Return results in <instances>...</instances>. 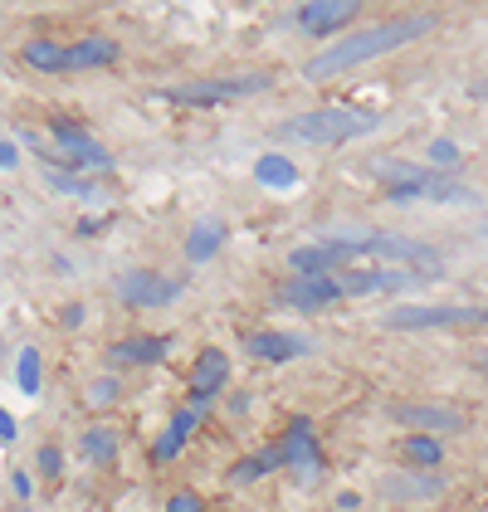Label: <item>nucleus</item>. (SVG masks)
<instances>
[{
    "label": "nucleus",
    "instance_id": "obj_9",
    "mask_svg": "<svg viewBox=\"0 0 488 512\" xmlns=\"http://www.w3.org/2000/svg\"><path fill=\"white\" fill-rule=\"evenodd\" d=\"M230 386V356L220 352V347H205L201 356H196V366H191V410H201V415H210V405H215V395Z\"/></svg>",
    "mask_w": 488,
    "mask_h": 512
},
{
    "label": "nucleus",
    "instance_id": "obj_7",
    "mask_svg": "<svg viewBox=\"0 0 488 512\" xmlns=\"http://www.w3.org/2000/svg\"><path fill=\"white\" fill-rule=\"evenodd\" d=\"M357 15H362L357 0H308V5L293 10V25H298L308 40H327V35H337L342 25H352Z\"/></svg>",
    "mask_w": 488,
    "mask_h": 512
},
{
    "label": "nucleus",
    "instance_id": "obj_26",
    "mask_svg": "<svg viewBox=\"0 0 488 512\" xmlns=\"http://www.w3.org/2000/svg\"><path fill=\"white\" fill-rule=\"evenodd\" d=\"M35 469H40V478H59L64 473V454L54 444H44L40 454H35Z\"/></svg>",
    "mask_w": 488,
    "mask_h": 512
},
{
    "label": "nucleus",
    "instance_id": "obj_35",
    "mask_svg": "<svg viewBox=\"0 0 488 512\" xmlns=\"http://www.w3.org/2000/svg\"><path fill=\"white\" fill-rule=\"evenodd\" d=\"M337 508H342V512H357V508H362V498H357V493H342V498H337Z\"/></svg>",
    "mask_w": 488,
    "mask_h": 512
},
{
    "label": "nucleus",
    "instance_id": "obj_3",
    "mask_svg": "<svg viewBox=\"0 0 488 512\" xmlns=\"http://www.w3.org/2000/svg\"><path fill=\"white\" fill-rule=\"evenodd\" d=\"M371 171L386 186L391 200H474V191H464L459 181H449L440 171H420V166H406V161H371Z\"/></svg>",
    "mask_w": 488,
    "mask_h": 512
},
{
    "label": "nucleus",
    "instance_id": "obj_23",
    "mask_svg": "<svg viewBox=\"0 0 488 512\" xmlns=\"http://www.w3.org/2000/svg\"><path fill=\"white\" fill-rule=\"evenodd\" d=\"M44 186H49V191H59V196H74V200L98 196V186H93L88 176L69 171V166H54V161H44Z\"/></svg>",
    "mask_w": 488,
    "mask_h": 512
},
{
    "label": "nucleus",
    "instance_id": "obj_28",
    "mask_svg": "<svg viewBox=\"0 0 488 512\" xmlns=\"http://www.w3.org/2000/svg\"><path fill=\"white\" fill-rule=\"evenodd\" d=\"M88 400H93V405H113V400H118V381H113V376L93 381V386H88Z\"/></svg>",
    "mask_w": 488,
    "mask_h": 512
},
{
    "label": "nucleus",
    "instance_id": "obj_17",
    "mask_svg": "<svg viewBox=\"0 0 488 512\" xmlns=\"http://www.w3.org/2000/svg\"><path fill=\"white\" fill-rule=\"evenodd\" d=\"M171 352V337H157V332H132L113 347V361L118 366H157Z\"/></svg>",
    "mask_w": 488,
    "mask_h": 512
},
{
    "label": "nucleus",
    "instance_id": "obj_37",
    "mask_svg": "<svg viewBox=\"0 0 488 512\" xmlns=\"http://www.w3.org/2000/svg\"><path fill=\"white\" fill-rule=\"evenodd\" d=\"M479 366H484V371H488V352H479Z\"/></svg>",
    "mask_w": 488,
    "mask_h": 512
},
{
    "label": "nucleus",
    "instance_id": "obj_5",
    "mask_svg": "<svg viewBox=\"0 0 488 512\" xmlns=\"http://www.w3.org/2000/svg\"><path fill=\"white\" fill-rule=\"evenodd\" d=\"M49 137H54V152H44V161H54V166H69V171H113V157H108V147L93 137V132H83L74 122H54L49 127Z\"/></svg>",
    "mask_w": 488,
    "mask_h": 512
},
{
    "label": "nucleus",
    "instance_id": "obj_12",
    "mask_svg": "<svg viewBox=\"0 0 488 512\" xmlns=\"http://www.w3.org/2000/svg\"><path fill=\"white\" fill-rule=\"evenodd\" d=\"M391 420L410 425L415 434H435V430H464V410L454 405H430V400H410V405H391Z\"/></svg>",
    "mask_w": 488,
    "mask_h": 512
},
{
    "label": "nucleus",
    "instance_id": "obj_15",
    "mask_svg": "<svg viewBox=\"0 0 488 512\" xmlns=\"http://www.w3.org/2000/svg\"><path fill=\"white\" fill-rule=\"evenodd\" d=\"M244 352L254 356V361H274V366H284V361H298V356L308 352V337L259 327V332H249V337H244Z\"/></svg>",
    "mask_w": 488,
    "mask_h": 512
},
{
    "label": "nucleus",
    "instance_id": "obj_11",
    "mask_svg": "<svg viewBox=\"0 0 488 512\" xmlns=\"http://www.w3.org/2000/svg\"><path fill=\"white\" fill-rule=\"evenodd\" d=\"M279 303L293 308V313H323L332 303H342V288H337V278H288L284 288H279Z\"/></svg>",
    "mask_w": 488,
    "mask_h": 512
},
{
    "label": "nucleus",
    "instance_id": "obj_14",
    "mask_svg": "<svg viewBox=\"0 0 488 512\" xmlns=\"http://www.w3.org/2000/svg\"><path fill=\"white\" fill-rule=\"evenodd\" d=\"M118 40L108 35H83V40L64 44V74H98L108 64H118Z\"/></svg>",
    "mask_w": 488,
    "mask_h": 512
},
{
    "label": "nucleus",
    "instance_id": "obj_13",
    "mask_svg": "<svg viewBox=\"0 0 488 512\" xmlns=\"http://www.w3.org/2000/svg\"><path fill=\"white\" fill-rule=\"evenodd\" d=\"M406 259V264H440V254L420 239H401V235H357V259Z\"/></svg>",
    "mask_w": 488,
    "mask_h": 512
},
{
    "label": "nucleus",
    "instance_id": "obj_34",
    "mask_svg": "<svg viewBox=\"0 0 488 512\" xmlns=\"http://www.w3.org/2000/svg\"><path fill=\"white\" fill-rule=\"evenodd\" d=\"M83 322V308L79 303H69V308H64V327H79Z\"/></svg>",
    "mask_w": 488,
    "mask_h": 512
},
{
    "label": "nucleus",
    "instance_id": "obj_16",
    "mask_svg": "<svg viewBox=\"0 0 488 512\" xmlns=\"http://www.w3.org/2000/svg\"><path fill=\"white\" fill-rule=\"evenodd\" d=\"M201 420H205L201 410H191V405H181V410L171 415V425H166V430H162V439L152 444V464H171V459H176V454L186 449V439L196 434V425H201Z\"/></svg>",
    "mask_w": 488,
    "mask_h": 512
},
{
    "label": "nucleus",
    "instance_id": "obj_10",
    "mask_svg": "<svg viewBox=\"0 0 488 512\" xmlns=\"http://www.w3.org/2000/svg\"><path fill=\"white\" fill-rule=\"evenodd\" d=\"M279 454H284V464L298 478H318L323 473V449H318V434H313V425L298 415L293 425H288V434L279 439Z\"/></svg>",
    "mask_w": 488,
    "mask_h": 512
},
{
    "label": "nucleus",
    "instance_id": "obj_32",
    "mask_svg": "<svg viewBox=\"0 0 488 512\" xmlns=\"http://www.w3.org/2000/svg\"><path fill=\"white\" fill-rule=\"evenodd\" d=\"M15 493L30 498V493H35V478H30V473H15Z\"/></svg>",
    "mask_w": 488,
    "mask_h": 512
},
{
    "label": "nucleus",
    "instance_id": "obj_29",
    "mask_svg": "<svg viewBox=\"0 0 488 512\" xmlns=\"http://www.w3.org/2000/svg\"><path fill=\"white\" fill-rule=\"evenodd\" d=\"M166 512H205L201 498L191 493V488H181V493H171V503H166Z\"/></svg>",
    "mask_w": 488,
    "mask_h": 512
},
{
    "label": "nucleus",
    "instance_id": "obj_27",
    "mask_svg": "<svg viewBox=\"0 0 488 512\" xmlns=\"http://www.w3.org/2000/svg\"><path fill=\"white\" fill-rule=\"evenodd\" d=\"M430 161H435V166H459V147H454L449 137H435V142H430Z\"/></svg>",
    "mask_w": 488,
    "mask_h": 512
},
{
    "label": "nucleus",
    "instance_id": "obj_21",
    "mask_svg": "<svg viewBox=\"0 0 488 512\" xmlns=\"http://www.w3.org/2000/svg\"><path fill=\"white\" fill-rule=\"evenodd\" d=\"M284 469V454H279V444H269V449H259V454H244L240 464L230 469V483L235 488H244V483H259L264 473Z\"/></svg>",
    "mask_w": 488,
    "mask_h": 512
},
{
    "label": "nucleus",
    "instance_id": "obj_36",
    "mask_svg": "<svg viewBox=\"0 0 488 512\" xmlns=\"http://www.w3.org/2000/svg\"><path fill=\"white\" fill-rule=\"evenodd\" d=\"M0 439H15V420H10V410H0Z\"/></svg>",
    "mask_w": 488,
    "mask_h": 512
},
{
    "label": "nucleus",
    "instance_id": "obj_38",
    "mask_svg": "<svg viewBox=\"0 0 488 512\" xmlns=\"http://www.w3.org/2000/svg\"><path fill=\"white\" fill-rule=\"evenodd\" d=\"M484 327H488V308H484Z\"/></svg>",
    "mask_w": 488,
    "mask_h": 512
},
{
    "label": "nucleus",
    "instance_id": "obj_24",
    "mask_svg": "<svg viewBox=\"0 0 488 512\" xmlns=\"http://www.w3.org/2000/svg\"><path fill=\"white\" fill-rule=\"evenodd\" d=\"M401 459L410 469H435V464H445V449H440L435 434H406L401 439Z\"/></svg>",
    "mask_w": 488,
    "mask_h": 512
},
{
    "label": "nucleus",
    "instance_id": "obj_2",
    "mask_svg": "<svg viewBox=\"0 0 488 512\" xmlns=\"http://www.w3.org/2000/svg\"><path fill=\"white\" fill-rule=\"evenodd\" d=\"M381 127V113L371 108H313V113H298L274 127L279 142H313V147H342V142H357L366 132Z\"/></svg>",
    "mask_w": 488,
    "mask_h": 512
},
{
    "label": "nucleus",
    "instance_id": "obj_33",
    "mask_svg": "<svg viewBox=\"0 0 488 512\" xmlns=\"http://www.w3.org/2000/svg\"><path fill=\"white\" fill-rule=\"evenodd\" d=\"M79 235H83V239L103 235V220H93V215H88V220H79Z\"/></svg>",
    "mask_w": 488,
    "mask_h": 512
},
{
    "label": "nucleus",
    "instance_id": "obj_8",
    "mask_svg": "<svg viewBox=\"0 0 488 512\" xmlns=\"http://www.w3.org/2000/svg\"><path fill=\"white\" fill-rule=\"evenodd\" d=\"M176 293H181V283L162 278L157 269H127L118 278V298L127 308H166V303H176Z\"/></svg>",
    "mask_w": 488,
    "mask_h": 512
},
{
    "label": "nucleus",
    "instance_id": "obj_6",
    "mask_svg": "<svg viewBox=\"0 0 488 512\" xmlns=\"http://www.w3.org/2000/svg\"><path fill=\"white\" fill-rule=\"evenodd\" d=\"M484 322V308L469 303H420V308H396L386 317L391 332H430V327H474Z\"/></svg>",
    "mask_w": 488,
    "mask_h": 512
},
{
    "label": "nucleus",
    "instance_id": "obj_19",
    "mask_svg": "<svg viewBox=\"0 0 488 512\" xmlns=\"http://www.w3.org/2000/svg\"><path fill=\"white\" fill-rule=\"evenodd\" d=\"M254 181L264 191H288V186H298V166L284 152H264V157L254 161Z\"/></svg>",
    "mask_w": 488,
    "mask_h": 512
},
{
    "label": "nucleus",
    "instance_id": "obj_30",
    "mask_svg": "<svg viewBox=\"0 0 488 512\" xmlns=\"http://www.w3.org/2000/svg\"><path fill=\"white\" fill-rule=\"evenodd\" d=\"M386 493H440V478H425V483H386Z\"/></svg>",
    "mask_w": 488,
    "mask_h": 512
},
{
    "label": "nucleus",
    "instance_id": "obj_22",
    "mask_svg": "<svg viewBox=\"0 0 488 512\" xmlns=\"http://www.w3.org/2000/svg\"><path fill=\"white\" fill-rule=\"evenodd\" d=\"M220 244H225V225L220 220L191 225V235H186V264H205L210 254H220Z\"/></svg>",
    "mask_w": 488,
    "mask_h": 512
},
{
    "label": "nucleus",
    "instance_id": "obj_31",
    "mask_svg": "<svg viewBox=\"0 0 488 512\" xmlns=\"http://www.w3.org/2000/svg\"><path fill=\"white\" fill-rule=\"evenodd\" d=\"M20 166V152H15V142L10 137H0V171H15Z\"/></svg>",
    "mask_w": 488,
    "mask_h": 512
},
{
    "label": "nucleus",
    "instance_id": "obj_18",
    "mask_svg": "<svg viewBox=\"0 0 488 512\" xmlns=\"http://www.w3.org/2000/svg\"><path fill=\"white\" fill-rule=\"evenodd\" d=\"M79 449H83V459H88V464L113 469V464H118V454H122V439L108 430V425H93V430H83Z\"/></svg>",
    "mask_w": 488,
    "mask_h": 512
},
{
    "label": "nucleus",
    "instance_id": "obj_20",
    "mask_svg": "<svg viewBox=\"0 0 488 512\" xmlns=\"http://www.w3.org/2000/svg\"><path fill=\"white\" fill-rule=\"evenodd\" d=\"M20 59H25V64H30L35 74H64V44L49 40V35H35V40H25Z\"/></svg>",
    "mask_w": 488,
    "mask_h": 512
},
{
    "label": "nucleus",
    "instance_id": "obj_4",
    "mask_svg": "<svg viewBox=\"0 0 488 512\" xmlns=\"http://www.w3.org/2000/svg\"><path fill=\"white\" fill-rule=\"evenodd\" d=\"M269 83H274L269 74H230V79L176 83V88H162V98L176 103V108H205V103H235V98H249V93H264Z\"/></svg>",
    "mask_w": 488,
    "mask_h": 512
},
{
    "label": "nucleus",
    "instance_id": "obj_1",
    "mask_svg": "<svg viewBox=\"0 0 488 512\" xmlns=\"http://www.w3.org/2000/svg\"><path fill=\"white\" fill-rule=\"evenodd\" d=\"M430 25H435L430 15H406V20L371 25L362 35H342V40H332L327 49H318V54L303 64V79H313V83L337 79V74H347V69H357V64H371V59H381V54H391V49H406L410 40L430 35Z\"/></svg>",
    "mask_w": 488,
    "mask_h": 512
},
{
    "label": "nucleus",
    "instance_id": "obj_25",
    "mask_svg": "<svg viewBox=\"0 0 488 512\" xmlns=\"http://www.w3.org/2000/svg\"><path fill=\"white\" fill-rule=\"evenodd\" d=\"M40 381H44V361L35 347H20L15 352V386L20 395H40Z\"/></svg>",
    "mask_w": 488,
    "mask_h": 512
}]
</instances>
